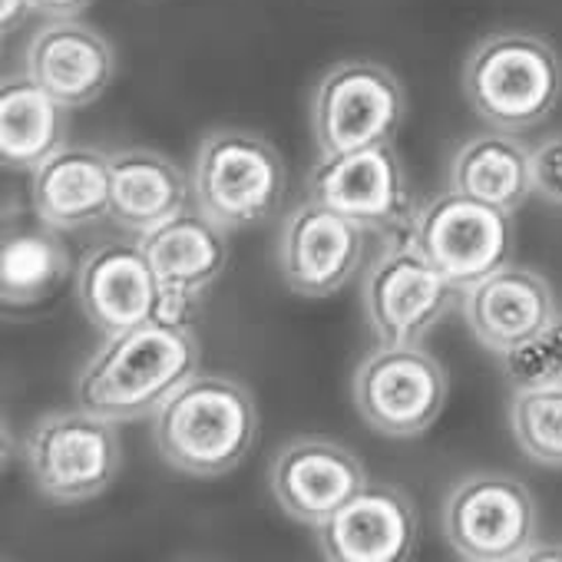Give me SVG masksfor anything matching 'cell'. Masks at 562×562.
<instances>
[{
  "instance_id": "cell-26",
  "label": "cell",
  "mask_w": 562,
  "mask_h": 562,
  "mask_svg": "<svg viewBox=\"0 0 562 562\" xmlns=\"http://www.w3.org/2000/svg\"><path fill=\"white\" fill-rule=\"evenodd\" d=\"M529 159H532V192L542 202L562 209V133L536 143L529 149Z\"/></svg>"
},
{
  "instance_id": "cell-7",
  "label": "cell",
  "mask_w": 562,
  "mask_h": 562,
  "mask_svg": "<svg viewBox=\"0 0 562 562\" xmlns=\"http://www.w3.org/2000/svg\"><path fill=\"white\" fill-rule=\"evenodd\" d=\"M407 238L457 289H470L506 268L516 251L513 212L453 189L414 212Z\"/></svg>"
},
{
  "instance_id": "cell-15",
  "label": "cell",
  "mask_w": 562,
  "mask_h": 562,
  "mask_svg": "<svg viewBox=\"0 0 562 562\" xmlns=\"http://www.w3.org/2000/svg\"><path fill=\"white\" fill-rule=\"evenodd\" d=\"M315 542L335 562H404L417 549L414 499L391 483H368L315 526Z\"/></svg>"
},
{
  "instance_id": "cell-24",
  "label": "cell",
  "mask_w": 562,
  "mask_h": 562,
  "mask_svg": "<svg viewBox=\"0 0 562 562\" xmlns=\"http://www.w3.org/2000/svg\"><path fill=\"white\" fill-rule=\"evenodd\" d=\"M509 430L532 463L562 470V384L513 391Z\"/></svg>"
},
{
  "instance_id": "cell-22",
  "label": "cell",
  "mask_w": 562,
  "mask_h": 562,
  "mask_svg": "<svg viewBox=\"0 0 562 562\" xmlns=\"http://www.w3.org/2000/svg\"><path fill=\"white\" fill-rule=\"evenodd\" d=\"M450 189L516 212L532 195L529 146H522L516 133L503 130L467 139L450 159Z\"/></svg>"
},
{
  "instance_id": "cell-17",
  "label": "cell",
  "mask_w": 562,
  "mask_h": 562,
  "mask_svg": "<svg viewBox=\"0 0 562 562\" xmlns=\"http://www.w3.org/2000/svg\"><path fill=\"white\" fill-rule=\"evenodd\" d=\"M460 312L473 338L503 358L555 322V299L539 271L509 261L463 289Z\"/></svg>"
},
{
  "instance_id": "cell-27",
  "label": "cell",
  "mask_w": 562,
  "mask_h": 562,
  "mask_svg": "<svg viewBox=\"0 0 562 562\" xmlns=\"http://www.w3.org/2000/svg\"><path fill=\"white\" fill-rule=\"evenodd\" d=\"M93 0H34V14H44L50 21H70L80 18Z\"/></svg>"
},
{
  "instance_id": "cell-12",
  "label": "cell",
  "mask_w": 562,
  "mask_h": 562,
  "mask_svg": "<svg viewBox=\"0 0 562 562\" xmlns=\"http://www.w3.org/2000/svg\"><path fill=\"white\" fill-rule=\"evenodd\" d=\"M364 255V228L308 195L278 232V271L295 295L328 299L355 278Z\"/></svg>"
},
{
  "instance_id": "cell-1",
  "label": "cell",
  "mask_w": 562,
  "mask_h": 562,
  "mask_svg": "<svg viewBox=\"0 0 562 562\" xmlns=\"http://www.w3.org/2000/svg\"><path fill=\"white\" fill-rule=\"evenodd\" d=\"M199 358L192 325L156 315L93 351L77 378V404L113 424L146 420L199 374Z\"/></svg>"
},
{
  "instance_id": "cell-9",
  "label": "cell",
  "mask_w": 562,
  "mask_h": 562,
  "mask_svg": "<svg viewBox=\"0 0 562 562\" xmlns=\"http://www.w3.org/2000/svg\"><path fill=\"white\" fill-rule=\"evenodd\" d=\"M358 414L384 437H417L443 414L450 378L424 345H381L351 381Z\"/></svg>"
},
{
  "instance_id": "cell-6",
  "label": "cell",
  "mask_w": 562,
  "mask_h": 562,
  "mask_svg": "<svg viewBox=\"0 0 562 562\" xmlns=\"http://www.w3.org/2000/svg\"><path fill=\"white\" fill-rule=\"evenodd\" d=\"M404 120L407 93L394 70L374 60L335 64L312 93V136L325 156L394 143Z\"/></svg>"
},
{
  "instance_id": "cell-16",
  "label": "cell",
  "mask_w": 562,
  "mask_h": 562,
  "mask_svg": "<svg viewBox=\"0 0 562 562\" xmlns=\"http://www.w3.org/2000/svg\"><path fill=\"white\" fill-rule=\"evenodd\" d=\"M77 302L103 335H120L159 315V281L136 241H106L83 255L77 268Z\"/></svg>"
},
{
  "instance_id": "cell-3",
  "label": "cell",
  "mask_w": 562,
  "mask_h": 562,
  "mask_svg": "<svg viewBox=\"0 0 562 562\" xmlns=\"http://www.w3.org/2000/svg\"><path fill=\"white\" fill-rule=\"evenodd\" d=\"M463 97L503 133H526L552 116L562 97V60L549 41L522 31L483 37L463 64Z\"/></svg>"
},
{
  "instance_id": "cell-21",
  "label": "cell",
  "mask_w": 562,
  "mask_h": 562,
  "mask_svg": "<svg viewBox=\"0 0 562 562\" xmlns=\"http://www.w3.org/2000/svg\"><path fill=\"white\" fill-rule=\"evenodd\" d=\"M67 146V106L54 100L31 74L0 83V162L14 172H34Z\"/></svg>"
},
{
  "instance_id": "cell-2",
  "label": "cell",
  "mask_w": 562,
  "mask_h": 562,
  "mask_svg": "<svg viewBox=\"0 0 562 562\" xmlns=\"http://www.w3.org/2000/svg\"><path fill=\"white\" fill-rule=\"evenodd\" d=\"M159 457L186 476L232 473L258 440V407L245 384L222 374L189 378L156 414Z\"/></svg>"
},
{
  "instance_id": "cell-25",
  "label": "cell",
  "mask_w": 562,
  "mask_h": 562,
  "mask_svg": "<svg viewBox=\"0 0 562 562\" xmlns=\"http://www.w3.org/2000/svg\"><path fill=\"white\" fill-rule=\"evenodd\" d=\"M503 374L513 391L562 384V318L555 315V322L546 331L503 355Z\"/></svg>"
},
{
  "instance_id": "cell-29",
  "label": "cell",
  "mask_w": 562,
  "mask_h": 562,
  "mask_svg": "<svg viewBox=\"0 0 562 562\" xmlns=\"http://www.w3.org/2000/svg\"><path fill=\"white\" fill-rule=\"evenodd\" d=\"M522 559H562V546H529L522 552Z\"/></svg>"
},
{
  "instance_id": "cell-20",
  "label": "cell",
  "mask_w": 562,
  "mask_h": 562,
  "mask_svg": "<svg viewBox=\"0 0 562 562\" xmlns=\"http://www.w3.org/2000/svg\"><path fill=\"white\" fill-rule=\"evenodd\" d=\"M113 202L110 218L133 235H146L162 222L189 209L192 179L156 149H120L110 153Z\"/></svg>"
},
{
  "instance_id": "cell-4",
  "label": "cell",
  "mask_w": 562,
  "mask_h": 562,
  "mask_svg": "<svg viewBox=\"0 0 562 562\" xmlns=\"http://www.w3.org/2000/svg\"><path fill=\"white\" fill-rule=\"evenodd\" d=\"M192 199L225 232L268 222L285 199V162L278 149L248 130H212L192 159Z\"/></svg>"
},
{
  "instance_id": "cell-11",
  "label": "cell",
  "mask_w": 562,
  "mask_h": 562,
  "mask_svg": "<svg viewBox=\"0 0 562 562\" xmlns=\"http://www.w3.org/2000/svg\"><path fill=\"white\" fill-rule=\"evenodd\" d=\"M308 195L358 222L364 232H411L414 209L394 143L355 153L318 156L308 172Z\"/></svg>"
},
{
  "instance_id": "cell-8",
  "label": "cell",
  "mask_w": 562,
  "mask_h": 562,
  "mask_svg": "<svg viewBox=\"0 0 562 562\" xmlns=\"http://www.w3.org/2000/svg\"><path fill=\"white\" fill-rule=\"evenodd\" d=\"M463 289L404 235L368 271L361 302L381 345H420L460 302Z\"/></svg>"
},
{
  "instance_id": "cell-13",
  "label": "cell",
  "mask_w": 562,
  "mask_h": 562,
  "mask_svg": "<svg viewBox=\"0 0 562 562\" xmlns=\"http://www.w3.org/2000/svg\"><path fill=\"white\" fill-rule=\"evenodd\" d=\"M228 232L202 209H186L159 228L139 235V245L159 281V318L186 322L212 292L228 265Z\"/></svg>"
},
{
  "instance_id": "cell-5",
  "label": "cell",
  "mask_w": 562,
  "mask_h": 562,
  "mask_svg": "<svg viewBox=\"0 0 562 562\" xmlns=\"http://www.w3.org/2000/svg\"><path fill=\"white\" fill-rule=\"evenodd\" d=\"M34 486L50 503H87L103 496L123 467L116 424L77 407L44 414L24 437Z\"/></svg>"
},
{
  "instance_id": "cell-23",
  "label": "cell",
  "mask_w": 562,
  "mask_h": 562,
  "mask_svg": "<svg viewBox=\"0 0 562 562\" xmlns=\"http://www.w3.org/2000/svg\"><path fill=\"white\" fill-rule=\"evenodd\" d=\"M70 271V251L57 228L44 218L18 225L0 241V299L8 308L47 302Z\"/></svg>"
},
{
  "instance_id": "cell-28",
  "label": "cell",
  "mask_w": 562,
  "mask_h": 562,
  "mask_svg": "<svg viewBox=\"0 0 562 562\" xmlns=\"http://www.w3.org/2000/svg\"><path fill=\"white\" fill-rule=\"evenodd\" d=\"M34 14V0H0V21H4V34L24 24V18Z\"/></svg>"
},
{
  "instance_id": "cell-10",
  "label": "cell",
  "mask_w": 562,
  "mask_h": 562,
  "mask_svg": "<svg viewBox=\"0 0 562 562\" xmlns=\"http://www.w3.org/2000/svg\"><path fill=\"white\" fill-rule=\"evenodd\" d=\"M536 499L506 473H473L443 499V536L460 559L513 562L536 542Z\"/></svg>"
},
{
  "instance_id": "cell-18",
  "label": "cell",
  "mask_w": 562,
  "mask_h": 562,
  "mask_svg": "<svg viewBox=\"0 0 562 562\" xmlns=\"http://www.w3.org/2000/svg\"><path fill=\"white\" fill-rule=\"evenodd\" d=\"M24 74H31L67 110H80L110 90L116 77V54L90 24H80L77 18L50 21L31 37Z\"/></svg>"
},
{
  "instance_id": "cell-14",
  "label": "cell",
  "mask_w": 562,
  "mask_h": 562,
  "mask_svg": "<svg viewBox=\"0 0 562 562\" xmlns=\"http://www.w3.org/2000/svg\"><path fill=\"white\" fill-rule=\"evenodd\" d=\"M268 486L281 513L315 529L368 486V473L345 443L302 434L274 453Z\"/></svg>"
},
{
  "instance_id": "cell-19",
  "label": "cell",
  "mask_w": 562,
  "mask_h": 562,
  "mask_svg": "<svg viewBox=\"0 0 562 562\" xmlns=\"http://www.w3.org/2000/svg\"><path fill=\"white\" fill-rule=\"evenodd\" d=\"M34 215L57 232H77L110 215L113 176L110 153L64 146L31 172Z\"/></svg>"
}]
</instances>
